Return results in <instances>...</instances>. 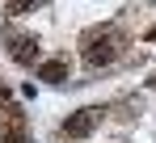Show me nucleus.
Listing matches in <instances>:
<instances>
[{
  "instance_id": "obj_1",
  "label": "nucleus",
  "mask_w": 156,
  "mask_h": 143,
  "mask_svg": "<svg viewBox=\"0 0 156 143\" xmlns=\"http://www.w3.org/2000/svg\"><path fill=\"white\" fill-rule=\"evenodd\" d=\"M97 122H101V110H80V114H72L59 131H63V139H89V135L97 131Z\"/></svg>"
},
{
  "instance_id": "obj_4",
  "label": "nucleus",
  "mask_w": 156,
  "mask_h": 143,
  "mask_svg": "<svg viewBox=\"0 0 156 143\" xmlns=\"http://www.w3.org/2000/svg\"><path fill=\"white\" fill-rule=\"evenodd\" d=\"M114 55H118V47H114V42H93V47L84 51V59H89L93 68H97V63H110Z\"/></svg>"
},
{
  "instance_id": "obj_2",
  "label": "nucleus",
  "mask_w": 156,
  "mask_h": 143,
  "mask_svg": "<svg viewBox=\"0 0 156 143\" xmlns=\"http://www.w3.org/2000/svg\"><path fill=\"white\" fill-rule=\"evenodd\" d=\"M9 55H13L17 63H34V59H38V42L26 38V34H17V38H9Z\"/></svg>"
},
{
  "instance_id": "obj_5",
  "label": "nucleus",
  "mask_w": 156,
  "mask_h": 143,
  "mask_svg": "<svg viewBox=\"0 0 156 143\" xmlns=\"http://www.w3.org/2000/svg\"><path fill=\"white\" fill-rule=\"evenodd\" d=\"M30 4H34V0H9V13H13V17H17V13H26Z\"/></svg>"
},
{
  "instance_id": "obj_3",
  "label": "nucleus",
  "mask_w": 156,
  "mask_h": 143,
  "mask_svg": "<svg viewBox=\"0 0 156 143\" xmlns=\"http://www.w3.org/2000/svg\"><path fill=\"white\" fill-rule=\"evenodd\" d=\"M38 76L51 80V84H63V80H68V59H47V63L38 68Z\"/></svg>"
},
{
  "instance_id": "obj_6",
  "label": "nucleus",
  "mask_w": 156,
  "mask_h": 143,
  "mask_svg": "<svg viewBox=\"0 0 156 143\" xmlns=\"http://www.w3.org/2000/svg\"><path fill=\"white\" fill-rule=\"evenodd\" d=\"M152 84H156V76H152Z\"/></svg>"
}]
</instances>
